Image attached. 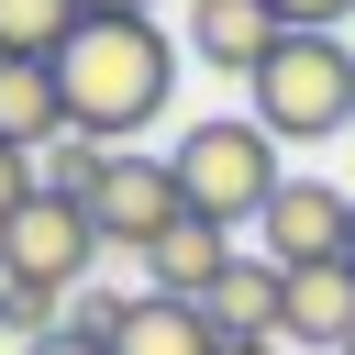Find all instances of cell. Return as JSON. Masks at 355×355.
<instances>
[{
    "label": "cell",
    "instance_id": "6da1fadb",
    "mask_svg": "<svg viewBox=\"0 0 355 355\" xmlns=\"http://www.w3.org/2000/svg\"><path fill=\"white\" fill-rule=\"evenodd\" d=\"M178 33L155 11H89L67 44H55V89H67V133H100V144H144V122H166L178 100Z\"/></svg>",
    "mask_w": 355,
    "mask_h": 355
},
{
    "label": "cell",
    "instance_id": "7a4b0ae2",
    "mask_svg": "<svg viewBox=\"0 0 355 355\" xmlns=\"http://www.w3.org/2000/svg\"><path fill=\"white\" fill-rule=\"evenodd\" d=\"M288 144L255 122V111H211V122H189L178 144H166V166H178V200L200 211V222H222V233H255V211L277 200V166Z\"/></svg>",
    "mask_w": 355,
    "mask_h": 355
},
{
    "label": "cell",
    "instance_id": "3957f363",
    "mask_svg": "<svg viewBox=\"0 0 355 355\" xmlns=\"http://www.w3.org/2000/svg\"><path fill=\"white\" fill-rule=\"evenodd\" d=\"M244 89H255V122L277 144H333L355 122V55H344V33H277V55Z\"/></svg>",
    "mask_w": 355,
    "mask_h": 355
},
{
    "label": "cell",
    "instance_id": "277c9868",
    "mask_svg": "<svg viewBox=\"0 0 355 355\" xmlns=\"http://www.w3.org/2000/svg\"><path fill=\"white\" fill-rule=\"evenodd\" d=\"M89 222H100V244H111V255H133V266H144V244L189 222L178 166H166V155H144V144H122V155L100 166V189H89Z\"/></svg>",
    "mask_w": 355,
    "mask_h": 355
},
{
    "label": "cell",
    "instance_id": "5b68a950",
    "mask_svg": "<svg viewBox=\"0 0 355 355\" xmlns=\"http://www.w3.org/2000/svg\"><path fill=\"white\" fill-rule=\"evenodd\" d=\"M344 233H355V189H333V178H277V200L255 211L266 266H333Z\"/></svg>",
    "mask_w": 355,
    "mask_h": 355
},
{
    "label": "cell",
    "instance_id": "8992f818",
    "mask_svg": "<svg viewBox=\"0 0 355 355\" xmlns=\"http://www.w3.org/2000/svg\"><path fill=\"white\" fill-rule=\"evenodd\" d=\"M277 344L300 355H355V266H288V311H277Z\"/></svg>",
    "mask_w": 355,
    "mask_h": 355
},
{
    "label": "cell",
    "instance_id": "52a82bcc",
    "mask_svg": "<svg viewBox=\"0 0 355 355\" xmlns=\"http://www.w3.org/2000/svg\"><path fill=\"white\" fill-rule=\"evenodd\" d=\"M277 33H288V22H277L266 0H189V33H178V44H189L211 78H255V67L277 55Z\"/></svg>",
    "mask_w": 355,
    "mask_h": 355
},
{
    "label": "cell",
    "instance_id": "ba28073f",
    "mask_svg": "<svg viewBox=\"0 0 355 355\" xmlns=\"http://www.w3.org/2000/svg\"><path fill=\"white\" fill-rule=\"evenodd\" d=\"M211 333L222 344H277V311H288V266H266V255H233L222 277H211Z\"/></svg>",
    "mask_w": 355,
    "mask_h": 355
},
{
    "label": "cell",
    "instance_id": "9c48e42d",
    "mask_svg": "<svg viewBox=\"0 0 355 355\" xmlns=\"http://www.w3.org/2000/svg\"><path fill=\"white\" fill-rule=\"evenodd\" d=\"M55 133H67V89H55V67H44V55H0V144L44 155Z\"/></svg>",
    "mask_w": 355,
    "mask_h": 355
},
{
    "label": "cell",
    "instance_id": "30bf717a",
    "mask_svg": "<svg viewBox=\"0 0 355 355\" xmlns=\"http://www.w3.org/2000/svg\"><path fill=\"white\" fill-rule=\"evenodd\" d=\"M111 355H222V333H211V311H200V300H166V288H133V311H122Z\"/></svg>",
    "mask_w": 355,
    "mask_h": 355
},
{
    "label": "cell",
    "instance_id": "8fae6325",
    "mask_svg": "<svg viewBox=\"0 0 355 355\" xmlns=\"http://www.w3.org/2000/svg\"><path fill=\"white\" fill-rule=\"evenodd\" d=\"M222 266H233V233H222V222H200V211H189L178 233H155V244H144V277H155L166 300H211V277H222Z\"/></svg>",
    "mask_w": 355,
    "mask_h": 355
},
{
    "label": "cell",
    "instance_id": "7c38bea8",
    "mask_svg": "<svg viewBox=\"0 0 355 355\" xmlns=\"http://www.w3.org/2000/svg\"><path fill=\"white\" fill-rule=\"evenodd\" d=\"M78 22H89L78 0H0V55H44V67H55V44H67Z\"/></svg>",
    "mask_w": 355,
    "mask_h": 355
},
{
    "label": "cell",
    "instance_id": "4fadbf2b",
    "mask_svg": "<svg viewBox=\"0 0 355 355\" xmlns=\"http://www.w3.org/2000/svg\"><path fill=\"white\" fill-rule=\"evenodd\" d=\"M111 155H122V144H100V133H55V144L33 155V189H55V200H89Z\"/></svg>",
    "mask_w": 355,
    "mask_h": 355
},
{
    "label": "cell",
    "instance_id": "5bb4252c",
    "mask_svg": "<svg viewBox=\"0 0 355 355\" xmlns=\"http://www.w3.org/2000/svg\"><path fill=\"white\" fill-rule=\"evenodd\" d=\"M122 311H133L122 288H78V300H67V333H100V344H111V333H122Z\"/></svg>",
    "mask_w": 355,
    "mask_h": 355
},
{
    "label": "cell",
    "instance_id": "9a60e30c",
    "mask_svg": "<svg viewBox=\"0 0 355 355\" xmlns=\"http://www.w3.org/2000/svg\"><path fill=\"white\" fill-rule=\"evenodd\" d=\"M266 11H277L288 33H344V11H355V0H266Z\"/></svg>",
    "mask_w": 355,
    "mask_h": 355
},
{
    "label": "cell",
    "instance_id": "2e32d148",
    "mask_svg": "<svg viewBox=\"0 0 355 355\" xmlns=\"http://www.w3.org/2000/svg\"><path fill=\"white\" fill-rule=\"evenodd\" d=\"M22 200H33V155H22V144H0V222H11Z\"/></svg>",
    "mask_w": 355,
    "mask_h": 355
},
{
    "label": "cell",
    "instance_id": "e0dca14e",
    "mask_svg": "<svg viewBox=\"0 0 355 355\" xmlns=\"http://www.w3.org/2000/svg\"><path fill=\"white\" fill-rule=\"evenodd\" d=\"M22 355H111V344H100V333H67V322H55V333H33Z\"/></svg>",
    "mask_w": 355,
    "mask_h": 355
},
{
    "label": "cell",
    "instance_id": "ac0fdd59",
    "mask_svg": "<svg viewBox=\"0 0 355 355\" xmlns=\"http://www.w3.org/2000/svg\"><path fill=\"white\" fill-rule=\"evenodd\" d=\"M0 333H11V344H22V300H11V288H0Z\"/></svg>",
    "mask_w": 355,
    "mask_h": 355
},
{
    "label": "cell",
    "instance_id": "d6986e66",
    "mask_svg": "<svg viewBox=\"0 0 355 355\" xmlns=\"http://www.w3.org/2000/svg\"><path fill=\"white\" fill-rule=\"evenodd\" d=\"M78 11H155V0H78Z\"/></svg>",
    "mask_w": 355,
    "mask_h": 355
},
{
    "label": "cell",
    "instance_id": "ffe728a7",
    "mask_svg": "<svg viewBox=\"0 0 355 355\" xmlns=\"http://www.w3.org/2000/svg\"><path fill=\"white\" fill-rule=\"evenodd\" d=\"M222 355H277V344H222Z\"/></svg>",
    "mask_w": 355,
    "mask_h": 355
},
{
    "label": "cell",
    "instance_id": "44dd1931",
    "mask_svg": "<svg viewBox=\"0 0 355 355\" xmlns=\"http://www.w3.org/2000/svg\"><path fill=\"white\" fill-rule=\"evenodd\" d=\"M344 266H355V233H344Z\"/></svg>",
    "mask_w": 355,
    "mask_h": 355
}]
</instances>
